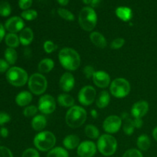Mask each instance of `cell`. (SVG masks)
<instances>
[{"label":"cell","instance_id":"cell-1","mask_svg":"<svg viewBox=\"0 0 157 157\" xmlns=\"http://www.w3.org/2000/svg\"><path fill=\"white\" fill-rule=\"evenodd\" d=\"M60 64L67 71H75L81 65V57L73 48H64L58 54Z\"/></svg>","mask_w":157,"mask_h":157},{"label":"cell","instance_id":"cell-2","mask_svg":"<svg viewBox=\"0 0 157 157\" xmlns=\"http://www.w3.org/2000/svg\"><path fill=\"white\" fill-rule=\"evenodd\" d=\"M87 120V112L80 106H73L66 113V124L71 128L81 127Z\"/></svg>","mask_w":157,"mask_h":157},{"label":"cell","instance_id":"cell-3","mask_svg":"<svg viewBox=\"0 0 157 157\" xmlns=\"http://www.w3.org/2000/svg\"><path fill=\"white\" fill-rule=\"evenodd\" d=\"M78 22L83 30L91 32L98 22V16L94 9L91 7L83 8L78 16Z\"/></svg>","mask_w":157,"mask_h":157},{"label":"cell","instance_id":"cell-4","mask_svg":"<svg viewBox=\"0 0 157 157\" xmlns=\"http://www.w3.org/2000/svg\"><path fill=\"white\" fill-rule=\"evenodd\" d=\"M34 145L40 151H50L56 144L55 134L50 131L39 132L34 138Z\"/></svg>","mask_w":157,"mask_h":157},{"label":"cell","instance_id":"cell-5","mask_svg":"<svg viewBox=\"0 0 157 157\" xmlns=\"http://www.w3.org/2000/svg\"><path fill=\"white\" fill-rule=\"evenodd\" d=\"M98 150L105 156L114 154L117 149V141L114 136L110 134L101 135L98 140Z\"/></svg>","mask_w":157,"mask_h":157},{"label":"cell","instance_id":"cell-6","mask_svg":"<svg viewBox=\"0 0 157 157\" xmlns=\"http://www.w3.org/2000/svg\"><path fill=\"white\" fill-rule=\"evenodd\" d=\"M8 82L15 87H22L29 81V75L26 71L18 67H12L6 72Z\"/></svg>","mask_w":157,"mask_h":157},{"label":"cell","instance_id":"cell-7","mask_svg":"<svg viewBox=\"0 0 157 157\" xmlns=\"http://www.w3.org/2000/svg\"><path fill=\"white\" fill-rule=\"evenodd\" d=\"M28 85L32 94L35 95H41L44 93L47 89L48 81L42 74L35 73L29 78Z\"/></svg>","mask_w":157,"mask_h":157},{"label":"cell","instance_id":"cell-8","mask_svg":"<svg viewBox=\"0 0 157 157\" xmlns=\"http://www.w3.org/2000/svg\"><path fill=\"white\" fill-rule=\"evenodd\" d=\"M110 91L115 98H124L130 94V84L125 78H116L110 83Z\"/></svg>","mask_w":157,"mask_h":157},{"label":"cell","instance_id":"cell-9","mask_svg":"<svg viewBox=\"0 0 157 157\" xmlns=\"http://www.w3.org/2000/svg\"><path fill=\"white\" fill-rule=\"evenodd\" d=\"M38 110L43 114H51L56 108L55 100L52 95L45 94L40 98L38 101Z\"/></svg>","mask_w":157,"mask_h":157},{"label":"cell","instance_id":"cell-10","mask_svg":"<svg viewBox=\"0 0 157 157\" xmlns=\"http://www.w3.org/2000/svg\"><path fill=\"white\" fill-rule=\"evenodd\" d=\"M97 96L96 90L92 86L82 87L78 94V101L82 105L89 106L94 103Z\"/></svg>","mask_w":157,"mask_h":157},{"label":"cell","instance_id":"cell-11","mask_svg":"<svg viewBox=\"0 0 157 157\" xmlns=\"http://www.w3.org/2000/svg\"><path fill=\"white\" fill-rule=\"evenodd\" d=\"M122 125V119L116 115L107 117L104 121L103 128L107 133H115L118 132Z\"/></svg>","mask_w":157,"mask_h":157},{"label":"cell","instance_id":"cell-12","mask_svg":"<svg viewBox=\"0 0 157 157\" xmlns=\"http://www.w3.org/2000/svg\"><path fill=\"white\" fill-rule=\"evenodd\" d=\"M96 144L92 141H84L78 146L77 153L79 157H93L97 152Z\"/></svg>","mask_w":157,"mask_h":157},{"label":"cell","instance_id":"cell-13","mask_svg":"<svg viewBox=\"0 0 157 157\" xmlns=\"http://www.w3.org/2000/svg\"><path fill=\"white\" fill-rule=\"evenodd\" d=\"M25 22L22 18L18 16H13L6 21L5 28L9 33H17L24 29Z\"/></svg>","mask_w":157,"mask_h":157},{"label":"cell","instance_id":"cell-14","mask_svg":"<svg viewBox=\"0 0 157 157\" xmlns=\"http://www.w3.org/2000/svg\"><path fill=\"white\" fill-rule=\"evenodd\" d=\"M93 81L97 87L100 88H106L110 84V77L104 71H98L93 76Z\"/></svg>","mask_w":157,"mask_h":157},{"label":"cell","instance_id":"cell-15","mask_svg":"<svg viewBox=\"0 0 157 157\" xmlns=\"http://www.w3.org/2000/svg\"><path fill=\"white\" fill-rule=\"evenodd\" d=\"M75 84V77L70 72H65L61 75L59 81V85L64 92H69L74 88Z\"/></svg>","mask_w":157,"mask_h":157},{"label":"cell","instance_id":"cell-16","mask_svg":"<svg viewBox=\"0 0 157 157\" xmlns=\"http://www.w3.org/2000/svg\"><path fill=\"white\" fill-rule=\"evenodd\" d=\"M149 110V104L145 101L135 103L131 108V114L134 118H142Z\"/></svg>","mask_w":157,"mask_h":157},{"label":"cell","instance_id":"cell-17","mask_svg":"<svg viewBox=\"0 0 157 157\" xmlns=\"http://www.w3.org/2000/svg\"><path fill=\"white\" fill-rule=\"evenodd\" d=\"M90 39L91 42L96 47L99 48H105L107 45V41L105 37L101 33L98 32H93L90 35Z\"/></svg>","mask_w":157,"mask_h":157},{"label":"cell","instance_id":"cell-18","mask_svg":"<svg viewBox=\"0 0 157 157\" xmlns=\"http://www.w3.org/2000/svg\"><path fill=\"white\" fill-rule=\"evenodd\" d=\"M19 41L22 45L28 46L32 42L34 39V33L30 28H24L20 32Z\"/></svg>","mask_w":157,"mask_h":157},{"label":"cell","instance_id":"cell-19","mask_svg":"<svg viewBox=\"0 0 157 157\" xmlns=\"http://www.w3.org/2000/svg\"><path fill=\"white\" fill-rule=\"evenodd\" d=\"M116 15L124 21H129L133 17V11L130 8L126 6H120L115 11Z\"/></svg>","mask_w":157,"mask_h":157},{"label":"cell","instance_id":"cell-20","mask_svg":"<svg viewBox=\"0 0 157 157\" xmlns=\"http://www.w3.org/2000/svg\"><path fill=\"white\" fill-rule=\"evenodd\" d=\"M32 101V94L27 90H24L18 94L15 98V102L17 105L20 107H26Z\"/></svg>","mask_w":157,"mask_h":157},{"label":"cell","instance_id":"cell-21","mask_svg":"<svg viewBox=\"0 0 157 157\" xmlns=\"http://www.w3.org/2000/svg\"><path fill=\"white\" fill-rule=\"evenodd\" d=\"M47 125V120L43 115H37L33 117L32 121V127L34 130L41 132Z\"/></svg>","mask_w":157,"mask_h":157},{"label":"cell","instance_id":"cell-22","mask_svg":"<svg viewBox=\"0 0 157 157\" xmlns=\"http://www.w3.org/2000/svg\"><path fill=\"white\" fill-rule=\"evenodd\" d=\"M63 145L67 150H74L78 148L80 145V138L74 134H70L66 136L63 140Z\"/></svg>","mask_w":157,"mask_h":157},{"label":"cell","instance_id":"cell-23","mask_svg":"<svg viewBox=\"0 0 157 157\" xmlns=\"http://www.w3.org/2000/svg\"><path fill=\"white\" fill-rule=\"evenodd\" d=\"M55 67V62L52 58H44L39 62L38 66L40 73L48 74Z\"/></svg>","mask_w":157,"mask_h":157},{"label":"cell","instance_id":"cell-24","mask_svg":"<svg viewBox=\"0 0 157 157\" xmlns=\"http://www.w3.org/2000/svg\"><path fill=\"white\" fill-rule=\"evenodd\" d=\"M110 101V94L107 90H103L98 94V98L96 100V105L100 109L105 108L106 107L108 106Z\"/></svg>","mask_w":157,"mask_h":157},{"label":"cell","instance_id":"cell-25","mask_svg":"<svg viewBox=\"0 0 157 157\" xmlns=\"http://www.w3.org/2000/svg\"><path fill=\"white\" fill-rule=\"evenodd\" d=\"M58 102L60 106L71 108L75 104V99L67 94H61L58 95Z\"/></svg>","mask_w":157,"mask_h":157},{"label":"cell","instance_id":"cell-26","mask_svg":"<svg viewBox=\"0 0 157 157\" xmlns=\"http://www.w3.org/2000/svg\"><path fill=\"white\" fill-rule=\"evenodd\" d=\"M136 145L138 148L142 151H147L150 149V145H151V141H150V137L147 135L143 134L140 135L137 138L136 141Z\"/></svg>","mask_w":157,"mask_h":157},{"label":"cell","instance_id":"cell-27","mask_svg":"<svg viewBox=\"0 0 157 157\" xmlns=\"http://www.w3.org/2000/svg\"><path fill=\"white\" fill-rule=\"evenodd\" d=\"M6 45L9 48H17L20 44L19 37L15 33H9L6 35V38H5Z\"/></svg>","mask_w":157,"mask_h":157},{"label":"cell","instance_id":"cell-28","mask_svg":"<svg viewBox=\"0 0 157 157\" xmlns=\"http://www.w3.org/2000/svg\"><path fill=\"white\" fill-rule=\"evenodd\" d=\"M5 58L9 64H15L18 58V54L15 48H6V50L5 51Z\"/></svg>","mask_w":157,"mask_h":157},{"label":"cell","instance_id":"cell-29","mask_svg":"<svg viewBox=\"0 0 157 157\" xmlns=\"http://www.w3.org/2000/svg\"><path fill=\"white\" fill-rule=\"evenodd\" d=\"M122 120H124L125 121L124 124V127H123L124 132L127 136H131L133 134V131H134V125H133V120L130 119L129 115H127V117L123 118Z\"/></svg>","mask_w":157,"mask_h":157},{"label":"cell","instance_id":"cell-30","mask_svg":"<svg viewBox=\"0 0 157 157\" xmlns=\"http://www.w3.org/2000/svg\"><path fill=\"white\" fill-rule=\"evenodd\" d=\"M84 132H85L86 136L88 138H90V139L95 140L100 137L99 130L95 126L91 125V124H89V125L86 126Z\"/></svg>","mask_w":157,"mask_h":157},{"label":"cell","instance_id":"cell-31","mask_svg":"<svg viewBox=\"0 0 157 157\" xmlns=\"http://www.w3.org/2000/svg\"><path fill=\"white\" fill-rule=\"evenodd\" d=\"M47 157H69L68 153L62 147H55L47 154Z\"/></svg>","mask_w":157,"mask_h":157},{"label":"cell","instance_id":"cell-32","mask_svg":"<svg viewBox=\"0 0 157 157\" xmlns=\"http://www.w3.org/2000/svg\"><path fill=\"white\" fill-rule=\"evenodd\" d=\"M58 14L63 19L67 20V21H71L75 20V15H74V14L72 12H71L69 10H67V9L60 8V9H58Z\"/></svg>","mask_w":157,"mask_h":157},{"label":"cell","instance_id":"cell-33","mask_svg":"<svg viewBox=\"0 0 157 157\" xmlns=\"http://www.w3.org/2000/svg\"><path fill=\"white\" fill-rule=\"evenodd\" d=\"M21 16L23 19L27 21H32L38 17V12L34 9H27L21 12Z\"/></svg>","mask_w":157,"mask_h":157},{"label":"cell","instance_id":"cell-34","mask_svg":"<svg viewBox=\"0 0 157 157\" xmlns=\"http://www.w3.org/2000/svg\"><path fill=\"white\" fill-rule=\"evenodd\" d=\"M12 12V8L10 4L7 2H0V15L2 17L9 16Z\"/></svg>","mask_w":157,"mask_h":157},{"label":"cell","instance_id":"cell-35","mask_svg":"<svg viewBox=\"0 0 157 157\" xmlns=\"http://www.w3.org/2000/svg\"><path fill=\"white\" fill-rule=\"evenodd\" d=\"M38 108L35 105H29L25 108L24 111H23V114L26 117H34L38 112Z\"/></svg>","mask_w":157,"mask_h":157},{"label":"cell","instance_id":"cell-36","mask_svg":"<svg viewBox=\"0 0 157 157\" xmlns=\"http://www.w3.org/2000/svg\"><path fill=\"white\" fill-rule=\"evenodd\" d=\"M43 48H44V50L46 53L51 54L56 50L58 46L51 40H47V41H44V44H43Z\"/></svg>","mask_w":157,"mask_h":157},{"label":"cell","instance_id":"cell-37","mask_svg":"<svg viewBox=\"0 0 157 157\" xmlns=\"http://www.w3.org/2000/svg\"><path fill=\"white\" fill-rule=\"evenodd\" d=\"M125 44V40L122 38H117L116 39L113 40L110 44V48L113 50H118L121 48Z\"/></svg>","mask_w":157,"mask_h":157},{"label":"cell","instance_id":"cell-38","mask_svg":"<svg viewBox=\"0 0 157 157\" xmlns=\"http://www.w3.org/2000/svg\"><path fill=\"white\" fill-rule=\"evenodd\" d=\"M123 157H144L142 153L136 149H130L123 155Z\"/></svg>","mask_w":157,"mask_h":157},{"label":"cell","instance_id":"cell-39","mask_svg":"<svg viewBox=\"0 0 157 157\" xmlns=\"http://www.w3.org/2000/svg\"><path fill=\"white\" fill-rule=\"evenodd\" d=\"M21 157H40L39 153L35 149L29 148L25 150Z\"/></svg>","mask_w":157,"mask_h":157},{"label":"cell","instance_id":"cell-40","mask_svg":"<svg viewBox=\"0 0 157 157\" xmlns=\"http://www.w3.org/2000/svg\"><path fill=\"white\" fill-rule=\"evenodd\" d=\"M83 71H84V75H85L86 78H87V79H90V78H93L94 75V73L96 72V71L94 70L93 66L87 65L84 67Z\"/></svg>","mask_w":157,"mask_h":157},{"label":"cell","instance_id":"cell-41","mask_svg":"<svg viewBox=\"0 0 157 157\" xmlns=\"http://www.w3.org/2000/svg\"><path fill=\"white\" fill-rule=\"evenodd\" d=\"M32 0H19L18 1V6L22 10H27L32 6Z\"/></svg>","mask_w":157,"mask_h":157},{"label":"cell","instance_id":"cell-42","mask_svg":"<svg viewBox=\"0 0 157 157\" xmlns=\"http://www.w3.org/2000/svg\"><path fill=\"white\" fill-rule=\"evenodd\" d=\"M11 117L9 113L6 112H0V126H3L10 121Z\"/></svg>","mask_w":157,"mask_h":157},{"label":"cell","instance_id":"cell-43","mask_svg":"<svg viewBox=\"0 0 157 157\" xmlns=\"http://www.w3.org/2000/svg\"><path fill=\"white\" fill-rule=\"evenodd\" d=\"M0 157H13V155L9 148L0 147Z\"/></svg>","mask_w":157,"mask_h":157},{"label":"cell","instance_id":"cell-44","mask_svg":"<svg viewBox=\"0 0 157 157\" xmlns=\"http://www.w3.org/2000/svg\"><path fill=\"white\" fill-rule=\"evenodd\" d=\"M9 69V64L6 60L0 59V73L7 72Z\"/></svg>","mask_w":157,"mask_h":157},{"label":"cell","instance_id":"cell-45","mask_svg":"<svg viewBox=\"0 0 157 157\" xmlns=\"http://www.w3.org/2000/svg\"><path fill=\"white\" fill-rule=\"evenodd\" d=\"M133 122L134 127L137 129L141 128L143 127V124H144V121H143L142 118H134V120H133Z\"/></svg>","mask_w":157,"mask_h":157},{"label":"cell","instance_id":"cell-46","mask_svg":"<svg viewBox=\"0 0 157 157\" xmlns=\"http://www.w3.org/2000/svg\"><path fill=\"white\" fill-rule=\"evenodd\" d=\"M0 136L3 138H6L9 136V130L6 127H2L0 129Z\"/></svg>","mask_w":157,"mask_h":157},{"label":"cell","instance_id":"cell-47","mask_svg":"<svg viewBox=\"0 0 157 157\" xmlns=\"http://www.w3.org/2000/svg\"><path fill=\"white\" fill-rule=\"evenodd\" d=\"M5 34H6V31H5L4 26L0 23V43H1V41L4 38Z\"/></svg>","mask_w":157,"mask_h":157},{"label":"cell","instance_id":"cell-48","mask_svg":"<svg viewBox=\"0 0 157 157\" xmlns=\"http://www.w3.org/2000/svg\"><path fill=\"white\" fill-rule=\"evenodd\" d=\"M101 1L102 0H92L91 2H90V6H91V8H96V7H98V6H100V4H101Z\"/></svg>","mask_w":157,"mask_h":157},{"label":"cell","instance_id":"cell-49","mask_svg":"<svg viewBox=\"0 0 157 157\" xmlns=\"http://www.w3.org/2000/svg\"><path fill=\"white\" fill-rule=\"evenodd\" d=\"M90 115H91L92 117L94 118V119H96V118H98V111L95 110V109H93V110H90Z\"/></svg>","mask_w":157,"mask_h":157},{"label":"cell","instance_id":"cell-50","mask_svg":"<svg viewBox=\"0 0 157 157\" xmlns=\"http://www.w3.org/2000/svg\"><path fill=\"white\" fill-rule=\"evenodd\" d=\"M57 1H58V4L62 6H67L69 2V0H57Z\"/></svg>","mask_w":157,"mask_h":157},{"label":"cell","instance_id":"cell-51","mask_svg":"<svg viewBox=\"0 0 157 157\" xmlns=\"http://www.w3.org/2000/svg\"><path fill=\"white\" fill-rule=\"evenodd\" d=\"M153 136L155 139V140L157 141V127H155L154 130L153 131Z\"/></svg>","mask_w":157,"mask_h":157},{"label":"cell","instance_id":"cell-52","mask_svg":"<svg viewBox=\"0 0 157 157\" xmlns=\"http://www.w3.org/2000/svg\"><path fill=\"white\" fill-rule=\"evenodd\" d=\"M83 2L84 3V4H87V5H89L90 4V2H91L92 0H82Z\"/></svg>","mask_w":157,"mask_h":157}]
</instances>
